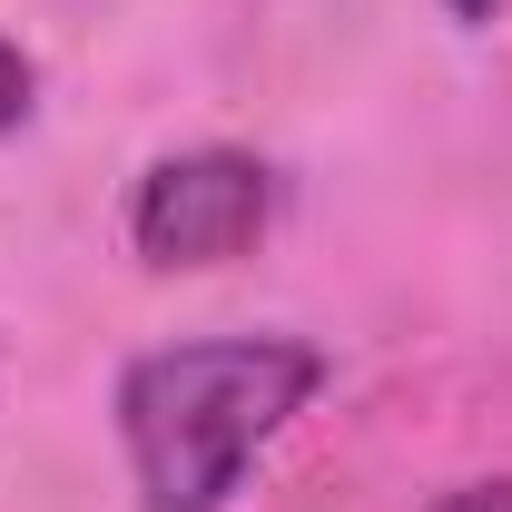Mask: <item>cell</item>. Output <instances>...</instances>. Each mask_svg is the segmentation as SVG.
<instances>
[{
  "instance_id": "1",
  "label": "cell",
  "mask_w": 512,
  "mask_h": 512,
  "mask_svg": "<svg viewBox=\"0 0 512 512\" xmlns=\"http://www.w3.org/2000/svg\"><path fill=\"white\" fill-rule=\"evenodd\" d=\"M325 384V345L306 335H197L158 345L119 375V434L148 512H217L247 463Z\"/></svg>"
},
{
  "instance_id": "2",
  "label": "cell",
  "mask_w": 512,
  "mask_h": 512,
  "mask_svg": "<svg viewBox=\"0 0 512 512\" xmlns=\"http://www.w3.org/2000/svg\"><path fill=\"white\" fill-rule=\"evenodd\" d=\"M276 217V178L247 148H178L128 197V247L148 266H227Z\"/></svg>"
},
{
  "instance_id": "3",
  "label": "cell",
  "mask_w": 512,
  "mask_h": 512,
  "mask_svg": "<svg viewBox=\"0 0 512 512\" xmlns=\"http://www.w3.org/2000/svg\"><path fill=\"white\" fill-rule=\"evenodd\" d=\"M30 119V60H20V40H0V138Z\"/></svg>"
},
{
  "instance_id": "4",
  "label": "cell",
  "mask_w": 512,
  "mask_h": 512,
  "mask_svg": "<svg viewBox=\"0 0 512 512\" xmlns=\"http://www.w3.org/2000/svg\"><path fill=\"white\" fill-rule=\"evenodd\" d=\"M434 512H512V483H463V493H444Z\"/></svg>"
},
{
  "instance_id": "5",
  "label": "cell",
  "mask_w": 512,
  "mask_h": 512,
  "mask_svg": "<svg viewBox=\"0 0 512 512\" xmlns=\"http://www.w3.org/2000/svg\"><path fill=\"white\" fill-rule=\"evenodd\" d=\"M444 10H453V20H463V30H493V20H503L512 0H444Z\"/></svg>"
}]
</instances>
